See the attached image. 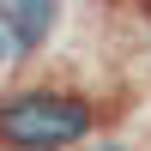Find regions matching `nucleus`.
Returning <instances> with one entry per match:
<instances>
[{"instance_id": "obj_1", "label": "nucleus", "mask_w": 151, "mask_h": 151, "mask_svg": "<svg viewBox=\"0 0 151 151\" xmlns=\"http://www.w3.org/2000/svg\"><path fill=\"white\" fill-rule=\"evenodd\" d=\"M97 127V103L79 91H12L0 97V145L6 151H73L79 139H91Z\"/></svg>"}, {"instance_id": "obj_2", "label": "nucleus", "mask_w": 151, "mask_h": 151, "mask_svg": "<svg viewBox=\"0 0 151 151\" xmlns=\"http://www.w3.org/2000/svg\"><path fill=\"white\" fill-rule=\"evenodd\" d=\"M55 24H60V0H0V73L42 55Z\"/></svg>"}, {"instance_id": "obj_3", "label": "nucleus", "mask_w": 151, "mask_h": 151, "mask_svg": "<svg viewBox=\"0 0 151 151\" xmlns=\"http://www.w3.org/2000/svg\"><path fill=\"white\" fill-rule=\"evenodd\" d=\"M97 151H127V145H97Z\"/></svg>"}]
</instances>
